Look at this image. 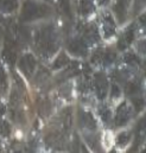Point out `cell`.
<instances>
[{
	"instance_id": "6da1fadb",
	"label": "cell",
	"mask_w": 146,
	"mask_h": 153,
	"mask_svg": "<svg viewBox=\"0 0 146 153\" xmlns=\"http://www.w3.org/2000/svg\"><path fill=\"white\" fill-rule=\"evenodd\" d=\"M36 43L39 52L43 56L45 57L52 56L58 48L57 36L52 26H44L39 29V31L36 35Z\"/></svg>"
},
{
	"instance_id": "7a4b0ae2",
	"label": "cell",
	"mask_w": 146,
	"mask_h": 153,
	"mask_svg": "<svg viewBox=\"0 0 146 153\" xmlns=\"http://www.w3.org/2000/svg\"><path fill=\"white\" fill-rule=\"evenodd\" d=\"M51 13V10L45 4H39L32 0H25L23 4L20 20L22 22H32L40 18H45Z\"/></svg>"
},
{
	"instance_id": "3957f363",
	"label": "cell",
	"mask_w": 146,
	"mask_h": 153,
	"mask_svg": "<svg viewBox=\"0 0 146 153\" xmlns=\"http://www.w3.org/2000/svg\"><path fill=\"white\" fill-rule=\"evenodd\" d=\"M94 85L99 99H105L108 93V81L104 74H96L94 78Z\"/></svg>"
},
{
	"instance_id": "277c9868",
	"label": "cell",
	"mask_w": 146,
	"mask_h": 153,
	"mask_svg": "<svg viewBox=\"0 0 146 153\" xmlns=\"http://www.w3.org/2000/svg\"><path fill=\"white\" fill-rule=\"evenodd\" d=\"M36 64L37 62L35 59V57L32 55H30V53L23 56L22 59L19 61V67H20L22 71L29 77L32 75V73H34V70L36 68Z\"/></svg>"
},
{
	"instance_id": "5b68a950",
	"label": "cell",
	"mask_w": 146,
	"mask_h": 153,
	"mask_svg": "<svg viewBox=\"0 0 146 153\" xmlns=\"http://www.w3.org/2000/svg\"><path fill=\"white\" fill-rule=\"evenodd\" d=\"M131 119V109L130 107L122 102L119 108L116 109V117H115V123L116 126H124L125 123H127Z\"/></svg>"
},
{
	"instance_id": "8992f818",
	"label": "cell",
	"mask_w": 146,
	"mask_h": 153,
	"mask_svg": "<svg viewBox=\"0 0 146 153\" xmlns=\"http://www.w3.org/2000/svg\"><path fill=\"white\" fill-rule=\"evenodd\" d=\"M68 50L75 55V56H86L87 52H88V49H87V45L84 43V40L78 38L73 39L69 45H68Z\"/></svg>"
},
{
	"instance_id": "52a82bcc",
	"label": "cell",
	"mask_w": 146,
	"mask_h": 153,
	"mask_svg": "<svg viewBox=\"0 0 146 153\" xmlns=\"http://www.w3.org/2000/svg\"><path fill=\"white\" fill-rule=\"evenodd\" d=\"M130 2H131V0H116L114 4V12L120 23H122L126 19Z\"/></svg>"
},
{
	"instance_id": "ba28073f",
	"label": "cell",
	"mask_w": 146,
	"mask_h": 153,
	"mask_svg": "<svg viewBox=\"0 0 146 153\" xmlns=\"http://www.w3.org/2000/svg\"><path fill=\"white\" fill-rule=\"evenodd\" d=\"M102 29H104V35L106 38L112 37L115 33V23L112 18L110 13L104 14V23H102Z\"/></svg>"
},
{
	"instance_id": "9c48e42d",
	"label": "cell",
	"mask_w": 146,
	"mask_h": 153,
	"mask_svg": "<svg viewBox=\"0 0 146 153\" xmlns=\"http://www.w3.org/2000/svg\"><path fill=\"white\" fill-rule=\"evenodd\" d=\"M133 39H134V26L131 25V26L127 29V31L125 32L124 37L120 39V42H119V49H120V50H124Z\"/></svg>"
},
{
	"instance_id": "30bf717a",
	"label": "cell",
	"mask_w": 146,
	"mask_h": 153,
	"mask_svg": "<svg viewBox=\"0 0 146 153\" xmlns=\"http://www.w3.org/2000/svg\"><path fill=\"white\" fill-rule=\"evenodd\" d=\"M81 122L82 125L88 129H95L96 128V121L94 116L88 112H81Z\"/></svg>"
},
{
	"instance_id": "8fae6325",
	"label": "cell",
	"mask_w": 146,
	"mask_h": 153,
	"mask_svg": "<svg viewBox=\"0 0 146 153\" xmlns=\"http://www.w3.org/2000/svg\"><path fill=\"white\" fill-rule=\"evenodd\" d=\"M80 6H81V12H82V14H84V16L90 14V13L94 11L93 0H81V1H80Z\"/></svg>"
},
{
	"instance_id": "7c38bea8",
	"label": "cell",
	"mask_w": 146,
	"mask_h": 153,
	"mask_svg": "<svg viewBox=\"0 0 146 153\" xmlns=\"http://www.w3.org/2000/svg\"><path fill=\"white\" fill-rule=\"evenodd\" d=\"M17 7V0H0V10L2 12H12Z\"/></svg>"
},
{
	"instance_id": "4fadbf2b",
	"label": "cell",
	"mask_w": 146,
	"mask_h": 153,
	"mask_svg": "<svg viewBox=\"0 0 146 153\" xmlns=\"http://www.w3.org/2000/svg\"><path fill=\"white\" fill-rule=\"evenodd\" d=\"M84 36H86V38L90 39L92 42H96L99 39V33L96 31V27L93 25L84 29Z\"/></svg>"
},
{
	"instance_id": "5bb4252c",
	"label": "cell",
	"mask_w": 146,
	"mask_h": 153,
	"mask_svg": "<svg viewBox=\"0 0 146 153\" xmlns=\"http://www.w3.org/2000/svg\"><path fill=\"white\" fill-rule=\"evenodd\" d=\"M60 8L64 16H67L69 18L72 17V8H70L69 0H60Z\"/></svg>"
},
{
	"instance_id": "9a60e30c",
	"label": "cell",
	"mask_w": 146,
	"mask_h": 153,
	"mask_svg": "<svg viewBox=\"0 0 146 153\" xmlns=\"http://www.w3.org/2000/svg\"><path fill=\"white\" fill-rule=\"evenodd\" d=\"M69 63V58L64 55V53H61L60 55V57L56 59V62L54 63V69H58V68H62V67H64L66 64H68Z\"/></svg>"
},
{
	"instance_id": "2e32d148",
	"label": "cell",
	"mask_w": 146,
	"mask_h": 153,
	"mask_svg": "<svg viewBox=\"0 0 146 153\" xmlns=\"http://www.w3.org/2000/svg\"><path fill=\"white\" fill-rule=\"evenodd\" d=\"M139 90H140L139 85H138L137 83H134V82H130V83L126 85V93L130 94V95H136Z\"/></svg>"
},
{
	"instance_id": "e0dca14e",
	"label": "cell",
	"mask_w": 146,
	"mask_h": 153,
	"mask_svg": "<svg viewBox=\"0 0 146 153\" xmlns=\"http://www.w3.org/2000/svg\"><path fill=\"white\" fill-rule=\"evenodd\" d=\"M101 59H104V62H105V64H110L112 62H114V59H115V53L113 52V51H106L102 56H101Z\"/></svg>"
},
{
	"instance_id": "ac0fdd59",
	"label": "cell",
	"mask_w": 146,
	"mask_h": 153,
	"mask_svg": "<svg viewBox=\"0 0 146 153\" xmlns=\"http://www.w3.org/2000/svg\"><path fill=\"white\" fill-rule=\"evenodd\" d=\"M10 131H11L10 125L6 121H0V133L4 134V135H8Z\"/></svg>"
},
{
	"instance_id": "d6986e66",
	"label": "cell",
	"mask_w": 146,
	"mask_h": 153,
	"mask_svg": "<svg viewBox=\"0 0 146 153\" xmlns=\"http://www.w3.org/2000/svg\"><path fill=\"white\" fill-rule=\"evenodd\" d=\"M125 61H126V63H128V64H133V65L138 64V58H137L133 53H127V55L125 56Z\"/></svg>"
},
{
	"instance_id": "ffe728a7",
	"label": "cell",
	"mask_w": 146,
	"mask_h": 153,
	"mask_svg": "<svg viewBox=\"0 0 146 153\" xmlns=\"http://www.w3.org/2000/svg\"><path fill=\"white\" fill-rule=\"evenodd\" d=\"M128 138H130L128 133H121V134L119 135V138H118V141H119V144L122 146V145H125V144L128 141Z\"/></svg>"
},
{
	"instance_id": "44dd1931",
	"label": "cell",
	"mask_w": 146,
	"mask_h": 153,
	"mask_svg": "<svg viewBox=\"0 0 146 153\" xmlns=\"http://www.w3.org/2000/svg\"><path fill=\"white\" fill-rule=\"evenodd\" d=\"M101 117H102V120L105 121V122H108L110 119V112L108 108H104V109H101Z\"/></svg>"
},
{
	"instance_id": "7402d4cb",
	"label": "cell",
	"mask_w": 146,
	"mask_h": 153,
	"mask_svg": "<svg viewBox=\"0 0 146 153\" xmlns=\"http://www.w3.org/2000/svg\"><path fill=\"white\" fill-rule=\"evenodd\" d=\"M133 103L137 108V111H140L143 107H144V100L142 97H137V99H133Z\"/></svg>"
},
{
	"instance_id": "603a6c76",
	"label": "cell",
	"mask_w": 146,
	"mask_h": 153,
	"mask_svg": "<svg viewBox=\"0 0 146 153\" xmlns=\"http://www.w3.org/2000/svg\"><path fill=\"white\" fill-rule=\"evenodd\" d=\"M5 81H6V74H5V71H4V68H2L1 64H0V84H2Z\"/></svg>"
},
{
	"instance_id": "cb8c5ba5",
	"label": "cell",
	"mask_w": 146,
	"mask_h": 153,
	"mask_svg": "<svg viewBox=\"0 0 146 153\" xmlns=\"http://www.w3.org/2000/svg\"><path fill=\"white\" fill-rule=\"evenodd\" d=\"M119 94H120L119 88H118L116 85H113V87H112V96H113V97H116V96H119Z\"/></svg>"
},
{
	"instance_id": "d4e9b609",
	"label": "cell",
	"mask_w": 146,
	"mask_h": 153,
	"mask_svg": "<svg viewBox=\"0 0 146 153\" xmlns=\"http://www.w3.org/2000/svg\"><path fill=\"white\" fill-rule=\"evenodd\" d=\"M4 112H5V106H4V105L0 102V116L4 114Z\"/></svg>"
},
{
	"instance_id": "484cf974",
	"label": "cell",
	"mask_w": 146,
	"mask_h": 153,
	"mask_svg": "<svg viewBox=\"0 0 146 153\" xmlns=\"http://www.w3.org/2000/svg\"><path fill=\"white\" fill-rule=\"evenodd\" d=\"M98 1H99L100 5H106V4L108 2V0H98Z\"/></svg>"
},
{
	"instance_id": "4316f807",
	"label": "cell",
	"mask_w": 146,
	"mask_h": 153,
	"mask_svg": "<svg viewBox=\"0 0 146 153\" xmlns=\"http://www.w3.org/2000/svg\"><path fill=\"white\" fill-rule=\"evenodd\" d=\"M82 153H89L88 151H87V149H86L84 146H82Z\"/></svg>"
}]
</instances>
